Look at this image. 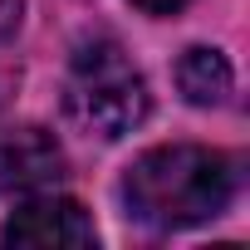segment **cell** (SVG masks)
I'll use <instances>...</instances> for the list:
<instances>
[{"instance_id":"1","label":"cell","mask_w":250,"mask_h":250,"mask_svg":"<svg viewBox=\"0 0 250 250\" xmlns=\"http://www.w3.org/2000/svg\"><path fill=\"white\" fill-rule=\"evenodd\" d=\"M240 191V162L216 147L196 143H167L147 147L123 172V211L147 230H187L201 221H216Z\"/></svg>"},{"instance_id":"3","label":"cell","mask_w":250,"mask_h":250,"mask_svg":"<svg viewBox=\"0 0 250 250\" xmlns=\"http://www.w3.org/2000/svg\"><path fill=\"white\" fill-rule=\"evenodd\" d=\"M64 177H69V157L49 128L15 123L0 133V196L10 201L44 196V191H59Z\"/></svg>"},{"instance_id":"7","label":"cell","mask_w":250,"mask_h":250,"mask_svg":"<svg viewBox=\"0 0 250 250\" xmlns=\"http://www.w3.org/2000/svg\"><path fill=\"white\" fill-rule=\"evenodd\" d=\"M133 5L143 10V15H152V20H167V15H177L187 0H133Z\"/></svg>"},{"instance_id":"5","label":"cell","mask_w":250,"mask_h":250,"mask_svg":"<svg viewBox=\"0 0 250 250\" xmlns=\"http://www.w3.org/2000/svg\"><path fill=\"white\" fill-rule=\"evenodd\" d=\"M177 88H182V98L196 103V108H221V103L230 98V88H235V74H230V64H226L221 49L191 44V49L177 59Z\"/></svg>"},{"instance_id":"6","label":"cell","mask_w":250,"mask_h":250,"mask_svg":"<svg viewBox=\"0 0 250 250\" xmlns=\"http://www.w3.org/2000/svg\"><path fill=\"white\" fill-rule=\"evenodd\" d=\"M20 15H25V0H0V40L20 30Z\"/></svg>"},{"instance_id":"4","label":"cell","mask_w":250,"mask_h":250,"mask_svg":"<svg viewBox=\"0 0 250 250\" xmlns=\"http://www.w3.org/2000/svg\"><path fill=\"white\" fill-rule=\"evenodd\" d=\"M5 245H35V250H59V245H98V226L93 216L74 201V196H59V191H44V196H25L5 230H0Z\"/></svg>"},{"instance_id":"2","label":"cell","mask_w":250,"mask_h":250,"mask_svg":"<svg viewBox=\"0 0 250 250\" xmlns=\"http://www.w3.org/2000/svg\"><path fill=\"white\" fill-rule=\"evenodd\" d=\"M64 108L83 133L118 143L152 113V93H147L143 69L128 59V49L113 35H88L69 59Z\"/></svg>"}]
</instances>
